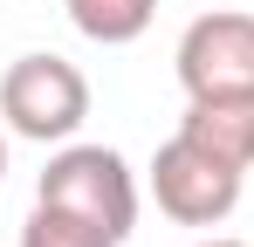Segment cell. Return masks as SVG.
<instances>
[{"label":"cell","instance_id":"obj_1","mask_svg":"<svg viewBox=\"0 0 254 247\" xmlns=\"http://www.w3.org/2000/svg\"><path fill=\"white\" fill-rule=\"evenodd\" d=\"M35 199L96 220L110 241H124L130 227H137V179H130V165L117 158L110 144H62V151L42 165Z\"/></svg>","mask_w":254,"mask_h":247},{"label":"cell","instance_id":"obj_2","mask_svg":"<svg viewBox=\"0 0 254 247\" xmlns=\"http://www.w3.org/2000/svg\"><path fill=\"white\" fill-rule=\"evenodd\" d=\"M0 117L14 137H35V144H69L89 117V82L76 62L62 55H21L7 62L0 76Z\"/></svg>","mask_w":254,"mask_h":247},{"label":"cell","instance_id":"obj_3","mask_svg":"<svg viewBox=\"0 0 254 247\" xmlns=\"http://www.w3.org/2000/svg\"><path fill=\"white\" fill-rule=\"evenodd\" d=\"M241 179H248L241 165H227L220 151L192 144V137L179 130V137L158 144V158H151V199H158V213L179 220V227H220V220L241 206Z\"/></svg>","mask_w":254,"mask_h":247},{"label":"cell","instance_id":"obj_4","mask_svg":"<svg viewBox=\"0 0 254 247\" xmlns=\"http://www.w3.org/2000/svg\"><path fill=\"white\" fill-rule=\"evenodd\" d=\"M172 69L186 82V96H241V89H254V14H241V7L199 14L179 35Z\"/></svg>","mask_w":254,"mask_h":247},{"label":"cell","instance_id":"obj_5","mask_svg":"<svg viewBox=\"0 0 254 247\" xmlns=\"http://www.w3.org/2000/svg\"><path fill=\"white\" fill-rule=\"evenodd\" d=\"M179 130H186L192 144H206V151H220L227 165L248 172L254 165V89H241V96H186Z\"/></svg>","mask_w":254,"mask_h":247},{"label":"cell","instance_id":"obj_6","mask_svg":"<svg viewBox=\"0 0 254 247\" xmlns=\"http://www.w3.org/2000/svg\"><path fill=\"white\" fill-rule=\"evenodd\" d=\"M151 14H158V0H69V21H76L89 41H103V48L137 41L151 28Z\"/></svg>","mask_w":254,"mask_h":247},{"label":"cell","instance_id":"obj_7","mask_svg":"<svg viewBox=\"0 0 254 247\" xmlns=\"http://www.w3.org/2000/svg\"><path fill=\"white\" fill-rule=\"evenodd\" d=\"M21 247H117V241H110L96 220H83V213H62V206L35 199L28 227H21Z\"/></svg>","mask_w":254,"mask_h":247},{"label":"cell","instance_id":"obj_8","mask_svg":"<svg viewBox=\"0 0 254 247\" xmlns=\"http://www.w3.org/2000/svg\"><path fill=\"white\" fill-rule=\"evenodd\" d=\"M199 247H248V241H227V234H213V241H199Z\"/></svg>","mask_w":254,"mask_h":247},{"label":"cell","instance_id":"obj_9","mask_svg":"<svg viewBox=\"0 0 254 247\" xmlns=\"http://www.w3.org/2000/svg\"><path fill=\"white\" fill-rule=\"evenodd\" d=\"M0 179H7V137H0Z\"/></svg>","mask_w":254,"mask_h":247}]
</instances>
